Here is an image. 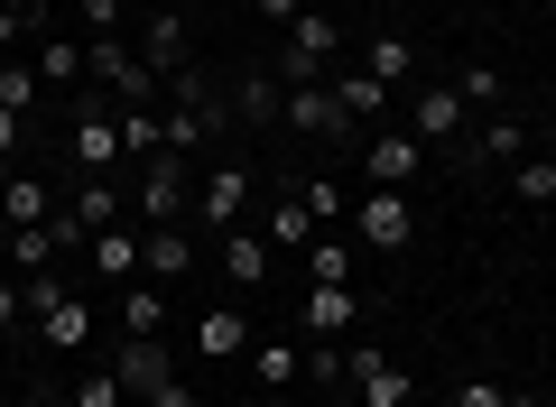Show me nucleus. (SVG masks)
Instances as JSON below:
<instances>
[{
    "label": "nucleus",
    "mask_w": 556,
    "mask_h": 407,
    "mask_svg": "<svg viewBox=\"0 0 556 407\" xmlns=\"http://www.w3.org/2000/svg\"><path fill=\"white\" fill-rule=\"evenodd\" d=\"M65 214H75V232L93 241V232H112V222L130 214V194H121V176H84V186L65 194Z\"/></svg>",
    "instance_id": "nucleus-10"
},
{
    "label": "nucleus",
    "mask_w": 556,
    "mask_h": 407,
    "mask_svg": "<svg viewBox=\"0 0 556 407\" xmlns=\"http://www.w3.org/2000/svg\"><path fill=\"white\" fill-rule=\"evenodd\" d=\"M251 370H260V389L278 398L288 380H306V343H260V352H251Z\"/></svg>",
    "instance_id": "nucleus-25"
},
{
    "label": "nucleus",
    "mask_w": 556,
    "mask_h": 407,
    "mask_svg": "<svg viewBox=\"0 0 556 407\" xmlns=\"http://www.w3.org/2000/svg\"><path fill=\"white\" fill-rule=\"evenodd\" d=\"M306 380H343V343H306Z\"/></svg>",
    "instance_id": "nucleus-36"
},
{
    "label": "nucleus",
    "mask_w": 556,
    "mask_h": 407,
    "mask_svg": "<svg viewBox=\"0 0 556 407\" xmlns=\"http://www.w3.org/2000/svg\"><path fill=\"white\" fill-rule=\"evenodd\" d=\"M0 214L20 222V232H28V222H56V194H47V176H10V186H0Z\"/></svg>",
    "instance_id": "nucleus-22"
},
{
    "label": "nucleus",
    "mask_w": 556,
    "mask_h": 407,
    "mask_svg": "<svg viewBox=\"0 0 556 407\" xmlns=\"http://www.w3.org/2000/svg\"><path fill=\"white\" fill-rule=\"evenodd\" d=\"M149 407H204V398H195V389H186V380H167V389H159V398H149Z\"/></svg>",
    "instance_id": "nucleus-40"
},
{
    "label": "nucleus",
    "mask_w": 556,
    "mask_h": 407,
    "mask_svg": "<svg viewBox=\"0 0 556 407\" xmlns=\"http://www.w3.org/2000/svg\"><path fill=\"white\" fill-rule=\"evenodd\" d=\"M121 333H167V296L149 288V278H130V288H121Z\"/></svg>",
    "instance_id": "nucleus-24"
},
{
    "label": "nucleus",
    "mask_w": 556,
    "mask_h": 407,
    "mask_svg": "<svg viewBox=\"0 0 556 407\" xmlns=\"http://www.w3.org/2000/svg\"><path fill=\"white\" fill-rule=\"evenodd\" d=\"M269 259H278V251H269V232H251V222L214 241V269L232 278V288H260V278H269Z\"/></svg>",
    "instance_id": "nucleus-11"
},
{
    "label": "nucleus",
    "mask_w": 556,
    "mask_h": 407,
    "mask_svg": "<svg viewBox=\"0 0 556 407\" xmlns=\"http://www.w3.org/2000/svg\"><path fill=\"white\" fill-rule=\"evenodd\" d=\"M75 407H130V398H121V380H112V361H93L75 380Z\"/></svg>",
    "instance_id": "nucleus-31"
},
{
    "label": "nucleus",
    "mask_w": 556,
    "mask_h": 407,
    "mask_svg": "<svg viewBox=\"0 0 556 407\" xmlns=\"http://www.w3.org/2000/svg\"><path fill=\"white\" fill-rule=\"evenodd\" d=\"M65 149H75V167L84 176H121V102H75V139H65Z\"/></svg>",
    "instance_id": "nucleus-4"
},
{
    "label": "nucleus",
    "mask_w": 556,
    "mask_h": 407,
    "mask_svg": "<svg viewBox=\"0 0 556 407\" xmlns=\"http://www.w3.org/2000/svg\"><path fill=\"white\" fill-rule=\"evenodd\" d=\"M28 65L47 75V93H75V84H84V47H65V38H47L38 56H28Z\"/></svg>",
    "instance_id": "nucleus-28"
},
{
    "label": "nucleus",
    "mask_w": 556,
    "mask_h": 407,
    "mask_svg": "<svg viewBox=\"0 0 556 407\" xmlns=\"http://www.w3.org/2000/svg\"><path fill=\"white\" fill-rule=\"evenodd\" d=\"M10 232H20V222H10V214H0V278H10Z\"/></svg>",
    "instance_id": "nucleus-43"
},
{
    "label": "nucleus",
    "mask_w": 556,
    "mask_h": 407,
    "mask_svg": "<svg viewBox=\"0 0 556 407\" xmlns=\"http://www.w3.org/2000/svg\"><path fill=\"white\" fill-rule=\"evenodd\" d=\"M260 232H269V251H306V241H316V214H306V194H278Z\"/></svg>",
    "instance_id": "nucleus-23"
},
{
    "label": "nucleus",
    "mask_w": 556,
    "mask_h": 407,
    "mask_svg": "<svg viewBox=\"0 0 556 407\" xmlns=\"http://www.w3.org/2000/svg\"><path fill=\"white\" fill-rule=\"evenodd\" d=\"M278 120H288V130H316V139H343V112H334L325 84H288V93H278Z\"/></svg>",
    "instance_id": "nucleus-12"
},
{
    "label": "nucleus",
    "mask_w": 556,
    "mask_h": 407,
    "mask_svg": "<svg viewBox=\"0 0 556 407\" xmlns=\"http://www.w3.org/2000/svg\"><path fill=\"white\" fill-rule=\"evenodd\" d=\"M38 93H47L38 65H28V56H0V112H20V120H28V102H38Z\"/></svg>",
    "instance_id": "nucleus-27"
},
{
    "label": "nucleus",
    "mask_w": 556,
    "mask_h": 407,
    "mask_svg": "<svg viewBox=\"0 0 556 407\" xmlns=\"http://www.w3.org/2000/svg\"><path fill=\"white\" fill-rule=\"evenodd\" d=\"M269 407H278V398H269Z\"/></svg>",
    "instance_id": "nucleus-46"
},
{
    "label": "nucleus",
    "mask_w": 556,
    "mask_h": 407,
    "mask_svg": "<svg viewBox=\"0 0 556 407\" xmlns=\"http://www.w3.org/2000/svg\"><path fill=\"white\" fill-rule=\"evenodd\" d=\"M139 56L159 65V75H186V20L177 10H149V20H139Z\"/></svg>",
    "instance_id": "nucleus-16"
},
{
    "label": "nucleus",
    "mask_w": 556,
    "mask_h": 407,
    "mask_svg": "<svg viewBox=\"0 0 556 407\" xmlns=\"http://www.w3.org/2000/svg\"><path fill=\"white\" fill-rule=\"evenodd\" d=\"M464 120H473V102L455 93V75H445V84H417V102H408V130L417 139H455Z\"/></svg>",
    "instance_id": "nucleus-8"
},
{
    "label": "nucleus",
    "mask_w": 556,
    "mask_h": 407,
    "mask_svg": "<svg viewBox=\"0 0 556 407\" xmlns=\"http://www.w3.org/2000/svg\"><path fill=\"white\" fill-rule=\"evenodd\" d=\"M306 214H316V232H334V222H353V204H343V186H334V176H306Z\"/></svg>",
    "instance_id": "nucleus-30"
},
{
    "label": "nucleus",
    "mask_w": 556,
    "mask_h": 407,
    "mask_svg": "<svg viewBox=\"0 0 556 407\" xmlns=\"http://www.w3.org/2000/svg\"><path fill=\"white\" fill-rule=\"evenodd\" d=\"M510 186H519V204H556V157H547V149H529V157L510 167Z\"/></svg>",
    "instance_id": "nucleus-29"
},
{
    "label": "nucleus",
    "mask_w": 556,
    "mask_h": 407,
    "mask_svg": "<svg viewBox=\"0 0 556 407\" xmlns=\"http://www.w3.org/2000/svg\"><path fill=\"white\" fill-rule=\"evenodd\" d=\"M186 269H195V232H186V222L139 232V278H149V288H167V278H186Z\"/></svg>",
    "instance_id": "nucleus-9"
},
{
    "label": "nucleus",
    "mask_w": 556,
    "mask_h": 407,
    "mask_svg": "<svg viewBox=\"0 0 556 407\" xmlns=\"http://www.w3.org/2000/svg\"><path fill=\"white\" fill-rule=\"evenodd\" d=\"M343 380L362 389V407H408L417 398V380L390 361V352H371V343H343Z\"/></svg>",
    "instance_id": "nucleus-6"
},
{
    "label": "nucleus",
    "mask_w": 556,
    "mask_h": 407,
    "mask_svg": "<svg viewBox=\"0 0 556 407\" xmlns=\"http://www.w3.org/2000/svg\"><path fill=\"white\" fill-rule=\"evenodd\" d=\"M195 343H204V361H232V352H251V315L241 306H204Z\"/></svg>",
    "instance_id": "nucleus-19"
},
{
    "label": "nucleus",
    "mask_w": 556,
    "mask_h": 407,
    "mask_svg": "<svg viewBox=\"0 0 556 407\" xmlns=\"http://www.w3.org/2000/svg\"><path fill=\"white\" fill-rule=\"evenodd\" d=\"M84 10V38H102V28H121V0H75Z\"/></svg>",
    "instance_id": "nucleus-38"
},
{
    "label": "nucleus",
    "mask_w": 556,
    "mask_h": 407,
    "mask_svg": "<svg viewBox=\"0 0 556 407\" xmlns=\"http://www.w3.org/2000/svg\"><path fill=\"white\" fill-rule=\"evenodd\" d=\"M325 93H334L343 130H353V120H380V112H390V84H380V75H362V65H343V75L325 84Z\"/></svg>",
    "instance_id": "nucleus-14"
},
{
    "label": "nucleus",
    "mask_w": 556,
    "mask_h": 407,
    "mask_svg": "<svg viewBox=\"0 0 556 407\" xmlns=\"http://www.w3.org/2000/svg\"><path fill=\"white\" fill-rule=\"evenodd\" d=\"M84 259H93V278H121V288H130V278H139V232H121V222H112V232L84 241Z\"/></svg>",
    "instance_id": "nucleus-21"
},
{
    "label": "nucleus",
    "mask_w": 556,
    "mask_h": 407,
    "mask_svg": "<svg viewBox=\"0 0 556 407\" xmlns=\"http://www.w3.org/2000/svg\"><path fill=\"white\" fill-rule=\"evenodd\" d=\"M112 380H121V398H130V407H149L167 380H177V352H167L159 333H121V352H112Z\"/></svg>",
    "instance_id": "nucleus-2"
},
{
    "label": "nucleus",
    "mask_w": 556,
    "mask_h": 407,
    "mask_svg": "<svg viewBox=\"0 0 556 407\" xmlns=\"http://www.w3.org/2000/svg\"><path fill=\"white\" fill-rule=\"evenodd\" d=\"M232 112H241V120H278V84H260V75H251V84L232 93Z\"/></svg>",
    "instance_id": "nucleus-34"
},
{
    "label": "nucleus",
    "mask_w": 556,
    "mask_h": 407,
    "mask_svg": "<svg viewBox=\"0 0 556 407\" xmlns=\"http://www.w3.org/2000/svg\"><path fill=\"white\" fill-rule=\"evenodd\" d=\"M473 157H492V167H519V157H529V130H519V120H482V130H473Z\"/></svg>",
    "instance_id": "nucleus-26"
},
{
    "label": "nucleus",
    "mask_w": 556,
    "mask_h": 407,
    "mask_svg": "<svg viewBox=\"0 0 556 407\" xmlns=\"http://www.w3.org/2000/svg\"><path fill=\"white\" fill-rule=\"evenodd\" d=\"M28 325H38L47 343H56V352H84V343H93V306H84L75 288H65L56 306H38V315H28Z\"/></svg>",
    "instance_id": "nucleus-15"
},
{
    "label": "nucleus",
    "mask_w": 556,
    "mask_h": 407,
    "mask_svg": "<svg viewBox=\"0 0 556 407\" xmlns=\"http://www.w3.org/2000/svg\"><path fill=\"white\" fill-rule=\"evenodd\" d=\"M20 28H28V10H0V56L20 47Z\"/></svg>",
    "instance_id": "nucleus-41"
},
{
    "label": "nucleus",
    "mask_w": 556,
    "mask_h": 407,
    "mask_svg": "<svg viewBox=\"0 0 556 407\" xmlns=\"http://www.w3.org/2000/svg\"><path fill=\"white\" fill-rule=\"evenodd\" d=\"M343 56V28L325 20V10H298V20H288V84H325V65Z\"/></svg>",
    "instance_id": "nucleus-5"
},
{
    "label": "nucleus",
    "mask_w": 556,
    "mask_h": 407,
    "mask_svg": "<svg viewBox=\"0 0 556 407\" xmlns=\"http://www.w3.org/2000/svg\"><path fill=\"white\" fill-rule=\"evenodd\" d=\"M455 93L473 102V112H482V102H501V65H464V75H455Z\"/></svg>",
    "instance_id": "nucleus-33"
},
{
    "label": "nucleus",
    "mask_w": 556,
    "mask_h": 407,
    "mask_svg": "<svg viewBox=\"0 0 556 407\" xmlns=\"http://www.w3.org/2000/svg\"><path fill=\"white\" fill-rule=\"evenodd\" d=\"M547 56H556V47H547Z\"/></svg>",
    "instance_id": "nucleus-45"
},
{
    "label": "nucleus",
    "mask_w": 556,
    "mask_h": 407,
    "mask_svg": "<svg viewBox=\"0 0 556 407\" xmlns=\"http://www.w3.org/2000/svg\"><path fill=\"white\" fill-rule=\"evenodd\" d=\"M353 241H362V251H408V241H417V204L399 186H371L353 204Z\"/></svg>",
    "instance_id": "nucleus-3"
},
{
    "label": "nucleus",
    "mask_w": 556,
    "mask_h": 407,
    "mask_svg": "<svg viewBox=\"0 0 556 407\" xmlns=\"http://www.w3.org/2000/svg\"><path fill=\"white\" fill-rule=\"evenodd\" d=\"M501 398H510V389L482 380V370H464V380H455V407H501Z\"/></svg>",
    "instance_id": "nucleus-35"
},
{
    "label": "nucleus",
    "mask_w": 556,
    "mask_h": 407,
    "mask_svg": "<svg viewBox=\"0 0 556 407\" xmlns=\"http://www.w3.org/2000/svg\"><path fill=\"white\" fill-rule=\"evenodd\" d=\"M353 288H306V343H343L353 333Z\"/></svg>",
    "instance_id": "nucleus-17"
},
{
    "label": "nucleus",
    "mask_w": 556,
    "mask_h": 407,
    "mask_svg": "<svg viewBox=\"0 0 556 407\" xmlns=\"http://www.w3.org/2000/svg\"><path fill=\"white\" fill-rule=\"evenodd\" d=\"M501 407H547V398H538V389H510V398H501Z\"/></svg>",
    "instance_id": "nucleus-44"
},
{
    "label": "nucleus",
    "mask_w": 556,
    "mask_h": 407,
    "mask_svg": "<svg viewBox=\"0 0 556 407\" xmlns=\"http://www.w3.org/2000/svg\"><path fill=\"white\" fill-rule=\"evenodd\" d=\"M362 75H380V84H390V93H399V84L417 75V47L399 38V28H380V38H362Z\"/></svg>",
    "instance_id": "nucleus-20"
},
{
    "label": "nucleus",
    "mask_w": 556,
    "mask_h": 407,
    "mask_svg": "<svg viewBox=\"0 0 556 407\" xmlns=\"http://www.w3.org/2000/svg\"><path fill=\"white\" fill-rule=\"evenodd\" d=\"M241 214H251V167H232V157H223L214 176H204V194H195V222L204 232H241Z\"/></svg>",
    "instance_id": "nucleus-7"
},
{
    "label": "nucleus",
    "mask_w": 556,
    "mask_h": 407,
    "mask_svg": "<svg viewBox=\"0 0 556 407\" xmlns=\"http://www.w3.org/2000/svg\"><path fill=\"white\" fill-rule=\"evenodd\" d=\"M121 149H130V157H159V112H121Z\"/></svg>",
    "instance_id": "nucleus-32"
},
{
    "label": "nucleus",
    "mask_w": 556,
    "mask_h": 407,
    "mask_svg": "<svg viewBox=\"0 0 556 407\" xmlns=\"http://www.w3.org/2000/svg\"><path fill=\"white\" fill-rule=\"evenodd\" d=\"M417 157H427V139H417V130H380L371 149H362V167H371V186H408Z\"/></svg>",
    "instance_id": "nucleus-13"
},
{
    "label": "nucleus",
    "mask_w": 556,
    "mask_h": 407,
    "mask_svg": "<svg viewBox=\"0 0 556 407\" xmlns=\"http://www.w3.org/2000/svg\"><path fill=\"white\" fill-rule=\"evenodd\" d=\"M20 130H28L20 112H0V157H20Z\"/></svg>",
    "instance_id": "nucleus-42"
},
{
    "label": "nucleus",
    "mask_w": 556,
    "mask_h": 407,
    "mask_svg": "<svg viewBox=\"0 0 556 407\" xmlns=\"http://www.w3.org/2000/svg\"><path fill=\"white\" fill-rule=\"evenodd\" d=\"M251 10H260V20H269V28H288V20H298V10H306V0H251Z\"/></svg>",
    "instance_id": "nucleus-39"
},
{
    "label": "nucleus",
    "mask_w": 556,
    "mask_h": 407,
    "mask_svg": "<svg viewBox=\"0 0 556 407\" xmlns=\"http://www.w3.org/2000/svg\"><path fill=\"white\" fill-rule=\"evenodd\" d=\"M195 214V167H186V157H139V222H149V232H159V222H186Z\"/></svg>",
    "instance_id": "nucleus-1"
},
{
    "label": "nucleus",
    "mask_w": 556,
    "mask_h": 407,
    "mask_svg": "<svg viewBox=\"0 0 556 407\" xmlns=\"http://www.w3.org/2000/svg\"><path fill=\"white\" fill-rule=\"evenodd\" d=\"M298 259H306V288H353V241L343 232H316Z\"/></svg>",
    "instance_id": "nucleus-18"
},
{
    "label": "nucleus",
    "mask_w": 556,
    "mask_h": 407,
    "mask_svg": "<svg viewBox=\"0 0 556 407\" xmlns=\"http://www.w3.org/2000/svg\"><path fill=\"white\" fill-rule=\"evenodd\" d=\"M28 325V296H20V278H0V333H20Z\"/></svg>",
    "instance_id": "nucleus-37"
}]
</instances>
